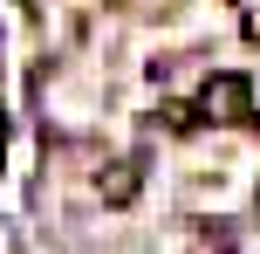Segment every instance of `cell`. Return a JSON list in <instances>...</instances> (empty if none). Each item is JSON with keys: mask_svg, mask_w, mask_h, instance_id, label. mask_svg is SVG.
<instances>
[{"mask_svg": "<svg viewBox=\"0 0 260 254\" xmlns=\"http://www.w3.org/2000/svg\"><path fill=\"white\" fill-rule=\"evenodd\" d=\"M199 124H247L253 117V82L247 76H233V69H219V76H206L199 82Z\"/></svg>", "mask_w": 260, "mask_h": 254, "instance_id": "6da1fadb", "label": "cell"}, {"mask_svg": "<svg viewBox=\"0 0 260 254\" xmlns=\"http://www.w3.org/2000/svg\"><path fill=\"white\" fill-rule=\"evenodd\" d=\"M96 192H103L110 206H130V200H137V165H130V158H117V165L103 172V186H96Z\"/></svg>", "mask_w": 260, "mask_h": 254, "instance_id": "7a4b0ae2", "label": "cell"}, {"mask_svg": "<svg viewBox=\"0 0 260 254\" xmlns=\"http://www.w3.org/2000/svg\"><path fill=\"white\" fill-rule=\"evenodd\" d=\"M192 117H199V110H185V103H165V110H157L165 131H192Z\"/></svg>", "mask_w": 260, "mask_h": 254, "instance_id": "3957f363", "label": "cell"}, {"mask_svg": "<svg viewBox=\"0 0 260 254\" xmlns=\"http://www.w3.org/2000/svg\"><path fill=\"white\" fill-rule=\"evenodd\" d=\"M0 145H7V124H0Z\"/></svg>", "mask_w": 260, "mask_h": 254, "instance_id": "277c9868", "label": "cell"}]
</instances>
